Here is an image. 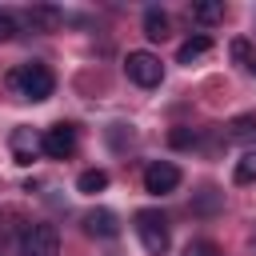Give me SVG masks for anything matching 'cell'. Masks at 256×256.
I'll list each match as a JSON object with an SVG mask.
<instances>
[{"mask_svg":"<svg viewBox=\"0 0 256 256\" xmlns=\"http://www.w3.org/2000/svg\"><path fill=\"white\" fill-rule=\"evenodd\" d=\"M8 148H12V160H16V164H32L36 152H44V136H36L32 128H12Z\"/></svg>","mask_w":256,"mask_h":256,"instance_id":"cell-7","label":"cell"},{"mask_svg":"<svg viewBox=\"0 0 256 256\" xmlns=\"http://www.w3.org/2000/svg\"><path fill=\"white\" fill-rule=\"evenodd\" d=\"M76 188H80L84 196H96V192L108 188V172H104V168H84V172L76 176Z\"/></svg>","mask_w":256,"mask_h":256,"instance_id":"cell-13","label":"cell"},{"mask_svg":"<svg viewBox=\"0 0 256 256\" xmlns=\"http://www.w3.org/2000/svg\"><path fill=\"white\" fill-rule=\"evenodd\" d=\"M12 36H16V20H12L8 12H0V44H4V40H12Z\"/></svg>","mask_w":256,"mask_h":256,"instance_id":"cell-20","label":"cell"},{"mask_svg":"<svg viewBox=\"0 0 256 256\" xmlns=\"http://www.w3.org/2000/svg\"><path fill=\"white\" fill-rule=\"evenodd\" d=\"M228 56H232V60H236V64H244V68H248V64H252V56H256V52H252V44H248V40H244V36H236V40H232V44H228Z\"/></svg>","mask_w":256,"mask_h":256,"instance_id":"cell-17","label":"cell"},{"mask_svg":"<svg viewBox=\"0 0 256 256\" xmlns=\"http://www.w3.org/2000/svg\"><path fill=\"white\" fill-rule=\"evenodd\" d=\"M208 52H212V36H204V32H200V36H188V40L180 44L176 60H180V64H196V60H204Z\"/></svg>","mask_w":256,"mask_h":256,"instance_id":"cell-11","label":"cell"},{"mask_svg":"<svg viewBox=\"0 0 256 256\" xmlns=\"http://www.w3.org/2000/svg\"><path fill=\"white\" fill-rule=\"evenodd\" d=\"M232 180L236 184H256V152H244L232 168Z\"/></svg>","mask_w":256,"mask_h":256,"instance_id":"cell-16","label":"cell"},{"mask_svg":"<svg viewBox=\"0 0 256 256\" xmlns=\"http://www.w3.org/2000/svg\"><path fill=\"white\" fill-rule=\"evenodd\" d=\"M220 204H224V192H220V188H212V184H208V188H200V192L192 196V212H196V216H216V212H220Z\"/></svg>","mask_w":256,"mask_h":256,"instance_id":"cell-12","label":"cell"},{"mask_svg":"<svg viewBox=\"0 0 256 256\" xmlns=\"http://www.w3.org/2000/svg\"><path fill=\"white\" fill-rule=\"evenodd\" d=\"M124 72H128V80L132 84H140V88H156L160 80H164V64H160V56H152V52H128V60H124Z\"/></svg>","mask_w":256,"mask_h":256,"instance_id":"cell-4","label":"cell"},{"mask_svg":"<svg viewBox=\"0 0 256 256\" xmlns=\"http://www.w3.org/2000/svg\"><path fill=\"white\" fill-rule=\"evenodd\" d=\"M168 144H172V148H192V144H196V132H192V128H172V132H168Z\"/></svg>","mask_w":256,"mask_h":256,"instance_id":"cell-19","label":"cell"},{"mask_svg":"<svg viewBox=\"0 0 256 256\" xmlns=\"http://www.w3.org/2000/svg\"><path fill=\"white\" fill-rule=\"evenodd\" d=\"M192 20H196V24H216V20H224V4H220V0L192 4Z\"/></svg>","mask_w":256,"mask_h":256,"instance_id":"cell-15","label":"cell"},{"mask_svg":"<svg viewBox=\"0 0 256 256\" xmlns=\"http://www.w3.org/2000/svg\"><path fill=\"white\" fill-rule=\"evenodd\" d=\"M28 24L40 28V32H56V28L64 24V12L52 8V4H32V8H28Z\"/></svg>","mask_w":256,"mask_h":256,"instance_id":"cell-10","label":"cell"},{"mask_svg":"<svg viewBox=\"0 0 256 256\" xmlns=\"http://www.w3.org/2000/svg\"><path fill=\"white\" fill-rule=\"evenodd\" d=\"M136 236L144 244L148 256H164L168 244H172V232H168V216L160 208H140L136 212Z\"/></svg>","mask_w":256,"mask_h":256,"instance_id":"cell-2","label":"cell"},{"mask_svg":"<svg viewBox=\"0 0 256 256\" xmlns=\"http://www.w3.org/2000/svg\"><path fill=\"white\" fill-rule=\"evenodd\" d=\"M20 252L24 256H60V232L56 224H28L20 236Z\"/></svg>","mask_w":256,"mask_h":256,"instance_id":"cell-3","label":"cell"},{"mask_svg":"<svg viewBox=\"0 0 256 256\" xmlns=\"http://www.w3.org/2000/svg\"><path fill=\"white\" fill-rule=\"evenodd\" d=\"M224 128H228L224 140H232V144H252V140H256V112H240V116H232Z\"/></svg>","mask_w":256,"mask_h":256,"instance_id":"cell-9","label":"cell"},{"mask_svg":"<svg viewBox=\"0 0 256 256\" xmlns=\"http://www.w3.org/2000/svg\"><path fill=\"white\" fill-rule=\"evenodd\" d=\"M252 248H256V232H252Z\"/></svg>","mask_w":256,"mask_h":256,"instance_id":"cell-22","label":"cell"},{"mask_svg":"<svg viewBox=\"0 0 256 256\" xmlns=\"http://www.w3.org/2000/svg\"><path fill=\"white\" fill-rule=\"evenodd\" d=\"M144 36H148V40H164V36H168V16H164L160 8H148V12H144Z\"/></svg>","mask_w":256,"mask_h":256,"instance_id":"cell-14","label":"cell"},{"mask_svg":"<svg viewBox=\"0 0 256 256\" xmlns=\"http://www.w3.org/2000/svg\"><path fill=\"white\" fill-rule=\"evenodd\" d=\"M84 232L88 236H100V240H116L120 236V220H116L112 208H92L84 216Z\"/></svg>","mask_w":256,"mask_h":256,"instance_id":"cell-8","label":"cell"},{"mask_svg":"<svg viewBox=\"0 0 256 256\" xmlns=\"http://www.w3.org/2000/svg\"><path fill=\"white\" fill-rule=\"evenodd\" d=\"M176 184H180V168L172 160H156L144 168V192L164 196V192H176Z\"/></svg>","mask_w":256,"mask_h":256,"instance_id":"cell-5","label":"cell"},{"mask_svg":"<svg viewBox=\"0 0 256 256\" xmlns=\"http://www.w3.org/2000/svg\"><path fill=\"white\" fill-rule=\"evenodd\" d=\"M72 152H76V128H72V124H52V128L44 132V156L68 160Z\"/></svg>","mask_w":256,"mask_h":256,"instance_id":"cell-6","label":"cell"},{"mask_svg":"<svg viewBox=\"0 0 256 256\" xmlns=\"http://www.w3.org/2000/svg\"><path fill=\"white\" fill-rule=\"evenodd\" d=\"M4 88H8L16 100H48L52 88H56V76H52L48 64L32 60V64L8 68V72H4Z\"/></svg>","mask_w":256,"mask_h":256,"instance_id":"cell-1","label":"cell"},{"mask_svg":"<svg viewBox=\"0 0 256 256\" xmlns=\"http://www.w3.org/2000/svg\"><path fill=\"white\" fill-rule=\"evenodd\" d=\"M248 72H252V76H256V56H252V64H248Z\"/></svg>","mask_w":256,"mask_h":256,"instance_id":"cell-21","label":"cell"},{"mask_svg":"<svg viewBox=\"0 0 256 256\" xmlns=\"http://www.w3.org/2000/svg\"><path fill=\"white\" fill-rule=\"evenodd\" d=\"M184 256H224V252H220V244H216V240H188Z\"/></svg>","mask_w":256,"mask_h":256,"instance_id":"cell-18","label":"cell"}]
</instances>
